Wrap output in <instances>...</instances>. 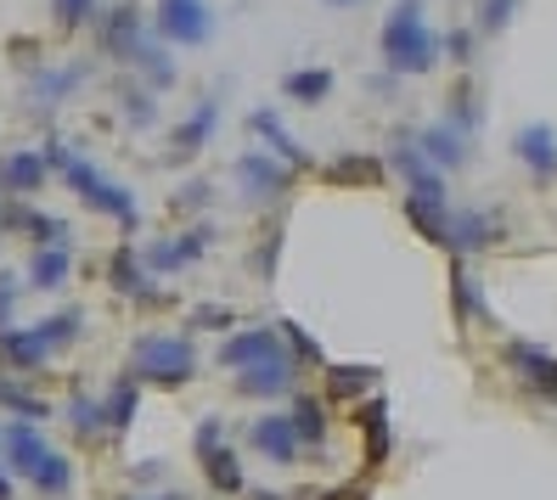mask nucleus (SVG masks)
Here are the masks:
<instances>
[{"mask_svg":"<svg viewBox=\"0 0 557 500\" xmlns=\"http://www.w3.org/2000/svg\"><path fill=\"white\" fill-rule=\"evenodd\" d=\"M377 46H383V68L406 74V79L434 74L440 57H445L440 35L429 28V7H422V0H395V12L383 17V40Z\"/></svg>","mask_w":557,"mask_h":500,"instance_id":"1","label":"nucleus"},{"mask_svg":"<svg viewBox=\"0 0 557 500\" xmlns=\"http://www.w3.org/2000/svg\"><path fill=\"white\" fill-rule=\"evenodd\" d=\"M40 158H46V170H57V175H62V186H69V191L79 197L85 209H96V214H113V220H124V225L136 220V197H129V191H124L113 175H102V170H96L90 158H79L74 147L51 141Z\"/></svg>","mask_w":557,"mask_h":500,"instance_id":"2","label":"nucleus"},{"mask_svg":"<svg viewBox=\"0 0 557 500\" xmlns=\"http://www.w3.org/2000/svg\"><path fill=\"white\" fill-rule=\"evenodd\" d=\"M129 372H136L141 383H158V388H181V383L198 377V349H191L186 338L147 332V338H136V349H129Z\"/></svg>","mask_w":557,"mask_h":500,"instance_id":"3","label":"nucleus"},{"mask_svg":"<svg viewBox=\"0 0 557 500\" xmlns=\"http://www.w3.org/2000/svg\"><path fill=\"white\" fill-rule=\"evenodd\" d=\"M158 35L163 46H203L214 35V12L203 0H158Z\"/></svg>","mask_w":557,"mask_h":500,"instance_id":"4","label":"nucleus"},{"mask_svg":"<svg viewBox=\"0 0 557 500\" xmlns=\"http://www.w3.org/2000/svg\"><path fill=\"white\" fill-rule=\"evenodd\" d=\"M198 461H203L209 489L243 495V461H237L232 445H225V427H220V422H203V427H198Z\"/></svg>","mask_w":557,"mask_h":500,"instance_id":"5","label":"nucleus"},{"mask_svg":"<svg viewBox=\"0 0 557 500\" xmlns=\"http://www.w3.org/2000/svg\"><path fill=\"white\" fill-rule=\"evenodd\" d=\"M388 163L400 170V180H406V191H411V197H429V203H445V175L434 170L429 158H422V147H417L411 129H400V136H395V147H388Z\"/></svg>","mask_w":557,"mask_h":500,"instance_id":"6","label":"nucleus"},{"mask_svg":"<svg viewBox=\"0 0 557 500\" xmlns=\"http://www.w3.org/2000/svg\"><path fill=\"white\" fill-rule=\"evenodd\" d=\"M237 180H243L248 203H276V197H287V186H293V170L276 163L271 152H243L237 158Z\"/></svg>","mask_w":557,"mask_h":500,"instance_id":"7","label":"nucleus"},{"mask_svg":"<svg viewBox=\"0 0 557 500\" xmlns=\"http://www.w3.org/2000/svg\"><path fill=\"white\" fill-rule=\"evenodd\" d=\"M265 360H293V354H287V343L276 338V326L232 332V338L220 343V365H232V372H248V365H265Z\"/></svg>","mask_w":557,"mask_h":500,"instance_id":"8","label":"nucleus"},{"mask_svg":"<svg viewBox=\"0 0 557 500\" xmlns=\"http://www.w3.org/2000/svg\"><path fill=\"white\" fill-rule=\"evenodd\" d=\"M445 242H450L456 259H468V253H479L490 242H502V214L496 209H456L450 225H445Z\"/></svg>","mask_w":557,"mask_h":500,"instance_id":"9","label":"nucleus"},{"mask_svg":"<svg viewBox=\"0 0 557 500\" xmlns=\"http://www.w3.org/2000/svg\"><path fill=\"white\" fill-rule=\"evenodd\" d=\"M141 40H147V35H141V7H129V0H124V7L96 12V46H102L108 57L129 62Z\"/></svg>","mask_w":557,"mask_h":500,"instance_id":"10","label":"nucleus"},{"mask_svg":"<svg viewBox=\"0 0 557 500\" xmlns=\"http://www.w3.org/2000/svg\"><path fill=\"white\" fill-rule=\"evenodd\" d=\"M51 349L40 343L35 326H0V372L7 377H28V372H46Z\"/></svg>","mask_w":557,"mask_h":500,"instance_id":"11","label":"nucleus"},{"mask_svg":"<svg viewBox=\"0 0 557 500\" xmlns=\"http://www.w3.org/2000/svg\"><path fill=\"white\" fill-rule=\"evenodd\" d=\"M248 439H253V450L265 455V461H276V466H287V461H299V433H293V422H287V411H271V416H259L253 427H248Z\"/></svg>","mask_w":557,"mask_h":500,"instance_id":"12","label":"nucleus"},{"mask_svg":"<svg viewBox=\"0 0 557 500\" xmlns=\"http://www.w3.org/2000/svg\"><path fill=\"white\" fill-rule=\"evenodd\" d=\"M0 450H7V473H23V478H35V466L46 461V439H40V427L35 422H12V427H0Z\"/></svg>","mask_w":557,"mask_h":500,"instance_id":"13","label":"nucleus"},{"mask_svg":"<svg viewBox=\"0 0 557 500\" xmlns=\"http://www.w3.org/2000/svg\"><path fill=\"white\" fill-rule=\"evenodd\" d=\"M417 147H422V158H429L440 175L445 170H462V163H468V129H456L450 118H440V124H429L417 136Z\"/></svg>","mask_w":557,"mask_h":500,"instance_id":"14","label":"nucleus"},{"mask_svg":"<svg viewBox=\"0 0 557 500\" xmlns=\"http://www.w3.org/2000/svg\"><path fill=\"white\" fill-rule=\"evenodd\" d=\"M507 365L530 383L535 393L557 399V354H546L541 343H507Z\"/></svg>","mask_w":557,"mask_h":500,"instance_id":"15","label":"nucleus"},{"mask_svg":"<svg viewBox=\"0 0 557 500\" xmlns=\"http://www.w3.org/2000/svg\"><path fill=\"white\" fill-rule=\"evenodd\" d=\"M214 129H220V102L214 96H203L198 108H191L181 124H175V158H191V152H203L214 141Z\"/></svg>","mask_w":557,"mask_h":500,"instance_id":"16","label":"nucleus"},{"mask_svg":"<svg viewBox=\"0 0 557 500\" xmlns=\"http://www.w3.org/2000/svg\"><path fill=\"white\" fill-rule=\"evenodd\" d=\"M209 253V225H191V230H181L175 242H158L152 253H147V264L158 276H170V271H181V264H191V259H203Z\"/></svg>","mask_w":557,"mask_h":500,"instance_id":"17","label":"nucleus"},{"mask_svg":"<svg viewBox=\"0 0 557 500\" xmlns=\"http://www.w3.org/2000/svg\"><path fill=\"white\" fill-rule=\"evenodd\" d=\"M248 129H253L259 141H265V152H271L276 163H287V170H305V163H310V158H305L299 147H293V136H287V124H282V118H276L271 108H259V113H248Z\"/></svg>","mask_w":557,"mask_h":500,"instance_id":"18","label":"nucleus"},{"mask_svg":"<svg viewBox=\"0 0 557 500\" xmlns=\"http://www.w3.org/2000/svg\"><path fill=\"white\" fill-rule=\"evenodd\" d=\"M512 152L530 163V175H541V180L557 175V136H552L546 124H523V129H518V141H512Z\"/></svg>","mask_w":557,"mask_h":500,"instance_id":"19","label":"nucleus"},{"mask_svg":"<svg viewBox=\"0 0 557 500\" xmlns=\"http://www.w3.org/2000/svg\"><path fill=\"white\" fill-rule=\"evenodd\" d=\"M293 372H299V360H265V365H248V372H237V388L253 393V399H276L293 388Z\"/></svg>","mask_w":557,"mask_h":500,"instance_id":"20","label":"nucleus"},{"mask_svg":"<svg viewBox=\"0 0 557 500\" xmlns=\"http://www.w3.org/2000/svg\"><path fill=\"white\" fill-rule=\"evenodd\" d=\"M46 158L40 152H12L7 163H0V191H12V197H35L46 186Z\"/></svg>","mask_w":557,"mask_h":500,"instance_id":"21","label":"nucleus"},{"mask_svg":"<svg viewBox=\"0 0 557 500\" xmlns=\"http://www.w3.org/2000/svg\"><path fill=\"white\" fill-rule=\"evenodd\" d=\"M7 225H17L23 237H35L40 248H69V220H57V214H28V209H7Z\"/></svg>","mask_w":557,"mask_h":500,"instance_id":"22","label":"nucleus"},{"mask_svg":"<svg viewBox=\"0 0 557 500\" xmlns=\"http://www.w3.org/2000/svg\"><path fill=\"white\" fill-rule=\"evenodd\" d=\"M321 175L333 180V186H377V180H383V158L349 152V158H338V163H326Z\"/></svg>","mask_w":557,"mask_h":500,"instance_id":"23","label":"nucleus"},{"mask_svg":"<svg viewBox=\"0 0 557 500\" xmlns=\"http://www.w3.org/2000/svg\"><path fill=\"white\" fill-rule=\"evenodd\" d=\"M282 96H293V102H305V108L326 102V96H333V68H293L282 79Z\"/></svg>","mask_w":557,"mask_h":500,"instance_id":"24","label":"nucleus"},{"mask_svg":"<svg viewBox=\"0 0 557 500\" xmlns=\"http://www.w3.org/2000/svg\"><path fill=\"white\" fill-rule=\"evenodd\" d=\"M69 271H74V253H69V248H35V264H28V282H35L40 292H51V287L69 282Z\"/></svg>","mask_w":557,"mask_h":500,"instance_id":"25","label":"nucleus"},{"mask_svg":"<svg viewBox=\"0 0 557 500\" xmlns=\"http://www.w3.org/2000/svg\"><path fill=\"white\" fill-rule=\"evenodd\" d=\"M113 287H119V292H136V298H147V304H158V298H163V292L141 276V259H136V248H119V253H113Z\"/></svg>","mask_w":557,"mask_h":500,"instance_id":"26","label":"nucleus"},{"mask_svg":"<svg viewBox=\"0 0 557 500\" xmlns=\"http://www.w3.org/2000/svg\"><path fill=\"white\" fill-rule=\"evenodd\" d=\"M360 439H367V461H388V405L372 399V405H360Z\"/></svg>","mask_w":557,"mask_h":500,"instance_id":"27","label":"nucleus"},{"mask_svg":"<svg viewBox=\"0 0 557 500\" xmlns=\"http://www.w3.org/2000/svg\"><path fill=\"white\" fill-rule=\"evenodd\" d=\"M293 433H299V445H326V405L321 399H293V411H287Z\"/></svg>","mask_w":557,"mask_h":500,"instance_id":"28","label":"nucleus"},{"mask_svg":"<svg viewBox=\"0 0 557 500\" xmlns=\"http://www.w3.org/2000/svg\"><path fill=\"white\" fill-rule=\"evenodd\" d=\"M129 62L147 74V90H170V85H175V62H170V51H163L158 40H141Z\"/></svg>","mask_w":557,"mask_h":500,"instance_id":"29","label":"nucleus"},{"mask_svg":"<svg viewBox=\"0 0 557 500\" xmlns=\"http://www.w3.org/2000/svg\"><path fill=\"white\" fill-rule=\"evenodd\" d=\"M85 79V68H46L35 74V85H28V96H35L40 108H57V102H69V90Z\"/></svg>","mask_w":557,"mask_h":500,"instance_id":"30","label":"nucleus"},{"mask_svg":"<svg viewBox=\"0 0 557 500\" xmlns=\"http://www.w3.org/2000/svg\"><path fill=\"white\" fill-rule=\"evenodd\" d=\"M377 383V365H326V393L333 399H355Z\"/></svg>","mask_w":557,"mask_h":500,"instance_id":"31","label":"nucleus"},{"mask_svg":"<svg viewBox=\"0 0 557 500\" xmlns=\"http://www.w3.org/2000/svg\"><path fill=\"white\" fill-rule=\"evenodd\" d=\"M406 214H411V230H422L429 242H445V225H450V209H445V203H429V197H406Z\"/></svg>","mask_w":557,"mask_h":500,"instance_id":"32","label":"nucleus"},{"mask_svg":"<svg viewBox=\"0 0 557 500\" xmlns=\"http://www.w3.org/2000/svg\"><path fill=\"white\" fill-rule=\"evenodd\" d=\"M0 405L17 411V422H46V416H51L46 399H40V393H28V388H17L7 372H0Z\"/></svg>","mask_w":557,"mask_h":500,"instance_id":"33","label":"nucleus"},{"mask_svg":"<svg viewBox=\"0 0 557 500\" xmlns=\"http://www.w3.org/2000/svg\"><path fill=\"white\" fill-rule=\"evenodd\" d=\"M28 484H35L40 495H69V489H74V466H69V455L46 450V461L35 466V478H28Z\"/></svg>","mask_w":557,"mask_h":500,"instance_id":"34","label":"nucleus"},{"mask_svg":"<svg viewBox=\"0 0 557 500\" xmlns=\"http://www.w3.org/2000/svg\"><path fill=\"white\" fill-rule=\"evenodd\" d=\"M79 326H85V315H79V310H57V315H46L35 332H40V343L57 354V349H69V343L79 338Z\"/></svg>","mask_w":557,"mask_h":500,"instance_id":"35","label":"nucleus"},{"mask_svg":"<svg viewBox=\"0 0 557 500\" xmlns=\"http://www.w3.org/2000/svg\"><path fill=\"white\" fill-rule=\"evenodd\" d=\"M136 405H141V393H136V383H119L108 399H102V427H113V433H124L129 422H136Z\"/></svg>","mask_w":557,"mask_h":500,"instance_id":"36","label":"nucleus"},{"mask_svg":"<svg viewBox=\"0 0 557 500\" xmlns=\"http://www.w3.org/2000/svg\"><path fill=\"white\" fill-rule=\"evenodd\" d=\"M119 108H124V124H158V96L147 90V85H124L119 90Z\"/></svg>","mask_w":557,"mask_h":500,"instance_id":"37","label":"nucleus"},{"mask_svg":"<svg viewBox=\"0 0 557 500\" xmlns=\"http://www.w3.org/2000/svg\"><path fill=\"white\" fill-rule=\"evenodd\" d=\"M450 298H456V315H462V321H479V315H484V298H479V287H473V276L462 271V264H456Z\"/></svg>","mask_w":557,"mask_h":500,"instance_id":"38","label":"nucleus"},{"mask_svg":"<svg viewBox=\"0 0 557 500\" xmlns=\"http://www.w3.org/2000/svg\"><path fill=\"white\" fill-rule=\"evenodd\" d=\"M276 338L287 343V354H293V360H321V349L310 343V332H305L299 321H276Z\"/></svg>","mask_w":557,"mask_h":500,"instance_id":"39","label":"nucleus"},{"mask_svg":"<svg viewBox=\"0 0 557 500\" xmlns=\"http://www.w3.org/2000/svg\"><path fill=\"white\" fill-rule=\"evenodd\" d=\"M512 12H518V0H484L479 7V35H502V28L512 23Z\"/></svg>","mask_w":557,"mask_h":500,"instance_id":"40","label":"nucleus"},{"mask_svg":"<svg viewBox=\"0 0 557 500\" xmlns=\"http://www.w3.org/2000/svg\"><path fill=\"white\" fill-rule=\"evenodd\" d=\"M51 7H57V23H62V28L96 23V12H102V7H96V0H51Z\"/></svg>","mask_w":557,"mask_h":500,"instance_id":"41","label":"nucleus"},{"mask_svg":"<svg viewBox=\"0 0 557 500\" xmlns=\"http://www.w3.org/2000/svg\"><path fill=\"white\" fill-rule=\"evenodd\" d=\"M74 427H79V433H96V427H102V399L79 393V399H74Z\"/></svg>","mask_w":557,"mask_h":500,"instance_id":"42","label":"nucleus"},{"mask_svg":"<svg viewBox=\"0 0 557 500\" xmlns=\"http://www.w3.org/2000/svg\"><path fill=\"white\" fill-rule=\"evenodd\" d=\"M191 321H198V326H209V332H225V326H232L237 315L225 310V304H198V310H191Z\"/></svg>","mask_w":557,"mask_h":500,"instance_id":"43","label":"nucleus"},{"mask_svg":"<svg viewBox=\"0 0 557 500\" xmlns=\"http://www.w3.org/2000/svg\"><path fill=\"white\" fill-rule=\"evenodd\" d=\"M12 310H17V282L12 271H0V326H12Z\"/></svg>","mask_w":557,"mask_h":500,"instance_id":"44","label":"nucleus"},{"mask_svg":"<svg viewBox=\"0 0 557 500\" xmlns=\"http://www.w3.org/2000/svg\"><path fill=\"white\" fill-rule=\"evenodd\" d=\"M440 46H450V57H456V62H468V57H473V28H456V35H450V40H440Z\"/></svg>","mask_w":557,"mask_h":500,"instance_id":"45","label":"nucleus"},{"mask_svg":"<svg viewBox=\"0 0 557 500\" xmlns=\"http://www.w3.org/2000/svg\"><path fill=\"white\" fill-rule=\"evenodd\" d=\"M203 197H209V191H203V180H191V191H181V197H175V203H181V209H198V203H203Z\"/></svg>","mask_w":557,"mask_h":500,"instance_id":"46","label":"nucleus"},{"mask_svg":"<svg viewBox=\"0 0 557 500\" xmlns=\"http://www.w3.org/2000/svg\"><path fill=\"white\" fill-rule=\"evenodd\" d=\"M0 500H12V473L0 466Z\"/></svg>","mask_w":557,"mask_h":500,"instance_id":"47","label":"nucleus"},{"mask_svg":"<svg viewBox=\"0 0 557 500\" xmlns=\"http://www.w3.org/2000/svg\"><path fill=\"white\" fill-rule=\"evenodd\" d=\"M326 7H360V0H326Z\"/></svg>","mask_w":557,"mask_h":500,"instance_id":"48","label":"nucleus"},{"mask_svg":"<svg viewBox=\"0 0 557 500\" xmlns=\"http://www.w3.org/2000/svg\"><path fill=\"white\" fill-rule=\"evenodd\" d=\"M158 500H175V495H158Z\"/></svg>","mask_w":557,"mask_h":500,"instance_id":"49","label":"nucleus"}]
</instances>
